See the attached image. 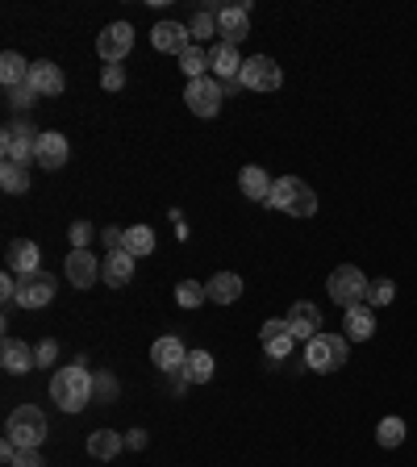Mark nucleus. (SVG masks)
<instances>
[{"instance_id":"obj_40","label":"nucleus","mask_w":417,"mask_h":467,"mask_svg":"<svg viewBox=\"0 0 417 467\" xmlns=\"http://www.w3.org/2000/svg\"><path fill=\"white\" fill-rule=\"evenodd\" d=\"M100 84H105V92H121V88H126V72H121V67H105Z\"/></svg>"},{"instance_id":"obj_39","label":"nucleus","mask_w":417,"mask_h":467,"mask_svg":"<svg viewBox=\"0 0 417 467\" xmlns=\"http://www.w3.org/2000/svg\"><path fill=\"white\" fill-rule=\"evenodd\" d=\"M34 355H38V368H55V359H59V342L55 338H42L34 347Z\"/></svg>"},{"instance_id":"obj_17","label":"nucleus","mask_w":417,"mask_h":467,"mask_svg":"<svg viewBox=\"0 0 417 467\" xmlns=\"http://www.w3.org/2000/svg\"><path fill=\"white\" fill-rule=\"evenodd\" d=\"M9 272L13 276H34V272H42V251H38V242H30V238H17V242H9Z\"/></svg>"},{"instance_id":"obj_22","label":"nucleus","mask_w":417,"mask_h":467,"mask_svg":"<svg viewBox=\"0 0 417 467\" xmlns=\"http://www.w3.org/2000/svg\"><path fill=\"white\" fill-rule=\"evenodd\" d=\"M209 67H213V80H222V84L239 80V72H242L239 47H226V42H217V47L209 50Z\"/></svg>"},{"instance_id":"obj_18","label":"nucleus","mask_w":417,"mask_h":467,"mask_svg":"<svg viewBox=\"0 0 417 467\" xmlns=\"http://www.w3.org/2000/svg\"><path fill=\"white\" fill-rule=\"evenodd\" d=\"M30 88H34L38 96H59L63 88H67V75H63L50 59H38L34 67H30Z\"/></svg>"},{"instance_id":"obj_5","label":"nucleus","mask_w":417,"mask_h":467,"mask_svg":"<svg viewBox=\"0 0 417 467\" xmlns=\"http://www.w3.org/2000/svg\"><path fill=\"white\" fill-rule=\"evenodd\" d=\"M346 363V338L343 334H317L305 342V368L309 372H338Z\"/></svg>"},{"instance_id":"obj_16","label":"nucleus","mask_w":417,"mask_h":467,"mask_svg":"<svg viewBox=\"0 0 417 467\" xmlns=\"http://www.w3.org/2000/svg\"><path fill=\"white\" fill-rule=\"evenodd\" d=\"M67 155H72V146H67V138H63L59 130H47V134H38V168H47V171H59L63 163H67Z\"/></svg>"},{"instance_id":"obj_1","label":"nucleus","mask_w":417,"mask_h":467,"mask_svg":"<svg viewBox=\"0 0 417 467\" xmlns=\"http://www.w3.org/2000/svg\"><path fill=\"white\" fill-rule=\"evenodd\" d=\"M50 401L63 409V413H80L88 401H92V376L83 363H72V368H59L55 380H50Z\"/></svg>"},{"instance_id":"obj_15","label":"nucleus","mask_w":417,"mask_h":467,"mask_svg":"<svg viewBox=\"0 0 417 467\" xmlns=\"http://www.w3.org/2000/svg\"><path fill=\"white\" fill-rule=\"evenodd\" d=\"M288 325H292L297 342H313V338L322 334V309L313 300H297L292 313H288Z\"/></svg>"},{"instance_id":"obj_37","label":"nucleus","mask_w":417,"mask_h":467,"mask_svg":"<svg viewBox=\"0 0 417 467\" xmlns=\"http://www.w3.org/2000/svg\"><path fill=\"white\" fill-rule=\"evenodd\" d=\"M92 401H117V380L113 376H92Z\"/></svg>"},{"instance_id":"obj_42","label":"nucleus","mask_w":417,"mask_h":467,"mask_svg":"<svg viewBox=\"0 0 417 467\" xmlns=\"http://www.w3.org/2000/svg\"><path fill=\"white\" fill-rule=\"evenodd\" d=\"M13 467H47V463H42V455H38V451H17Z\"/></svg>"},{"instance_id":"obj_36","label":"nucleus","mask_w":417,"mask_h":467,"mask_svg":"<svg viewBox=\"0 0 417 467\" xmlns=\"http://www.w3.org/2000/svg\"><path fill=\"white\" fill-rule=\"evenodd\" d=\"M67 238H72L75 251H88V246H92V238H96V229L88 226V221H72V229H67Z\"/></svg>"},{"instance_id":"obj_29","label":"nucleus","mask_w":417,"mask_h":467,"mask_svg":"<svg viewBox=\"0 0 417 467\" xmlns=\"http://www.w3.org/2000/svg\"><path fill=\"white\" fill-rule=\"evenodd\" d=\"M126 251H130L134 259H146V255L155 251V229L151 226H130L126 229Z\"/></svg>"},{"instance_id":"obj_20","label":"nucleus","mask_w":417,"mask_h":467,"mask_svg":"<svg viewBox=\"0 0 417 467\" xmlns=\"http://www.w3.org/2000/svg\"><path fill=\"white\" fill-rule=\"evenodd\" d=\"M0 363H4V372L22 376V372H34V368H38V355H34V347H25L22 338H4V347H0Z\"/></svg>"},{"instance_id":"obj_24","label":"nucleus","mask_w":417,"mask_h":467,"mask_svg":"<svg viewBox=\"0 0 417 467\" xmlns=\"http://www.w3.org/2000/svg\"><path fill=\"white\" fill-rule=\"evenodd\" d=\"M343 334L355 338V342H368V338L376 334V313H371L368 305H351L343 317Z\"/></svg>"},{"instance_id":"obj_3","label":"nucleus","mask_w":417,"mask_h":467,"mask_svg":"<svg viewBox=\"0 0 417 467\" xmlns=\"http://www.w3.org/2000/svg\"><path fill=\"white\" fill-rule=\"evenodd\" d=\"M4 438L17 443V451H38L42 438H47V413L38 405H22L9 413V426H4Z\"/></svg>"},{"instance_id":"obj_38","label":"nucleus","mask_w":417,"mask_h":467,"mask_svg":"<svg viewBox=\"0 0 417 467\" xmlns=\"http://www.w3.org/2000/svg\"><path fill=\"white\" fill-rule=\"evenodd\" d=\"M34 88H30V84H17V88H4V100H9V105L13 108H30V105H34Z\"/></svg>"},{"instance_id":"obj_21","label":"nucleus","mask_w":417,"mask_h":467,"mask_svg":"<svg viewBox=\"0 0 417 467\" xmlns=\"http://www.w3.org/2000/svg\"><path fill=\"white\" fill-rule=\"evenodd\" d=\"M63 267H67V280H72L75 288H92L96 280H100V264L92 259V251H72Z\"/></svg>"},{"instance_id":"obj_8","label":"nucleus","mask_w":417,"mask_h":467,"mask_svg":"<svg viewBox=\"0 0 417 467\" xmlns=\"http://www.w3.org/2000/svg\"><path fill=\"white\" fill-rule=\"evenodd\" d=\"M0 151L9 163H30L38 155V130H30L25 121H9L0 134Z\"/></svg>"},{"instance_id":"obj_23","label":"nucleus","mask_w":417,"mask_h":467,"mask_svg":"<svg viewBox=\"0 0 417 467\" xmlns=\"http://www.w3.org/2000/svg\"><path fill=\"white\" fill-rule=\"evenodd\" d=\"M272 176L259 168V163H250V168H242V176H239V188H242V196L247 201H259V204H267V196H272Z\"/></svg>"},{"instance_id":"obj_10","label":"nucleus","mask_w":417,"mask_h":467,"mask_svg":"<svg viewBox=\"0 0 417 467\" xmlns=\"http://www.w3.org/2000/svg\"><path fill=\"white\" fill-rule=\"evenodd\" d=\"M259 342H263V355H267V359H288L292 347H297V334H292L288 317H272V322H263Z\"/></svg>"},{"instance_id":"obj_28","label":"nucleus","mask_w":417,"mask_h":467,"mask_svg":"<svg viewBox=\"0 0 417 467\" xmlns=\"http://www.w3.org/2000/svg\"><path fill=\"white\" fill-rule=\"evenodd\" d=\"M184 380L188 384H209L213 380V355H209V350H192L188 363H184Z\"/></svg>"},{"instance_id":"obj_25","label":"nucleus","mask_w":417,"mask_h":467,"mask_svg":"<svg viewBox=\"0 0 417 467\" xmlns=\"http://www.w3.org/2000/svg\"><path fill=\"white\" fill-rule=\"evenodd\" d=\"M121 446H126V434H117V430H92L88 434V455L92 459H117Z\"/></svg>"},{"instance_id":"obj_32","label":"nucleus","mask_w":417,"mask_h":467,"mask_svg":"<svg viewBox=\"0 0 417 467\" xmlns=\"http://www.w3.org/2000/svg\"><path fill=\"white\" fill-rule=\"evenodd\" d=\"M179 72L188 75V80H201V75L209 72V55H204L201 47H188L184 55H179Z\"/></svg>"},{"instance_id":"obj_13","label":"nucleus","mask_w":417,"mask_h":467,"mask_svg":"<svg viewBox=\"0 0 417 467\" xmlns=\"http://www.w3.org/2000/svg\"><path fill=\"white\" fill-rule=\"evenodd\" d=\"M151 47H155L159 55H184V50L192 47L188 25H179V22H159L155 30H151Z\"/></svg>"},{"instance_id":"obj_4","label":"nucleus","mask_w":417,"mask_h":467,"mask_svg":"<svg viewBox=\"0 0 417 467\" xmlns=\"http://www.w3.org/2000/svg\"><path fill=\"white\" fill-rule=\"evenodd\" d=\"M368 288L371 280L359 272V267L343 264V267H334L330 280H326V292H330V300H338L343 309H351V305H363L368 300Z\"/></svg>"},{"instance_id":"obj_7","label":"nucleus","mask_w":417,"mask_h":467,"mask_svg":"<svg viewBox=\"0 0 417 467\" xmlns=\"http://www.w3.org/2000/svg\"><path fill=\"white\" fill-rule=\"evenodd\" d=\"M184 100H188V108L196 113V117H217V108H222V100H226V84H222V80H213V75L188 80V88H184Z\"/></svg>"},{"instance_id":"obj_12","label":"nucleus","mask_w":417,"mask_h":467,"mask_svg":"<svg viewBox=\"0 0 417 467\" xmlns=\"http://www.w3.org/2000/svg\"><path fill=\"white\" fill-rule=\"evenodd\" d=\"M55 300V280L47 272H34V276H17V305L25 309H42Z\"/></svg>"},{"instance_id":"obj_35","label":"nucleus","mask_w":417,"mask_h":467,"mask_svg":"<svg viewBox=\"0 0 417 467\" xmlns=\"http://www.w3.org/2000/svg\"><path fill=\"white\" fill-rule=\"evenodd\" d=\"M368 300H371V305H393V300H396V284H393V280H371Z\"/></svg>"},{"instance_id":"obj_31","label":"nucleus","mask_w":417,"mask_h":467,"mask_svg":"<svg viewBox=\"0 0 417 467\" xmlns=\"http://www.w3.org/2000/svg\"><path fill=\"white\" fill-rule=\"evenodd\" d=\"M376 443H380L384 451L401 446V443H405V421H401V418H384L380 426H376Z\"/></svg>"},{"instance_id":"obj_14","label":"nucleus","mask_w":417,"mask_h":467,"mask_svg":"<svg viewBox=\"0 0 417 467\" xmlns=\"http://www.w3.org/2000/svg\"><path fill=\"white\" fill-rule=\"evenodd\" d=\"M151 363H155L159 372H167V376L184 372V363H188V347H184L176 334H163L155 347H151Z\"/></svg>"},{"instance_id":"obj_34","label":"nucleus","mask_w":417,"mask_h":467,"mask_svg":"<svg viewBox=\"0 0 417 467\" xmlns=\"http://www.w3.org/2000/svg\"><path fill=\"white\" fill-rule=\"evenodd\" d=\"M188 34H192V38H213V34H217V13L201 9V13H196V17H192Z\"/></svg>"},{"instance_id":"obj_43","label":"nucleus","mask_w":417,"mask_h":467,"mask_svg":"<svg viewBox=\"0 0 417 467\" xmlns=\"http://www.w3.org/2000/svg\"><path fill=\"white\" fill-rule=\"evenodd\" d=\"M0 297L17 300V276H13V272H4V276H0Z\"/></svg>"},{"instance_id":"obj_33","label":"nucleus","mask_w":417,"mask_h":467,"mask_svg":"<svg viewBox=\"0 0 417 467\" xmlns=\"http://www.w3.org/2000/svg\"><path fill=\"white\" fill-rule=\"evenodd\" d=\"M176 300L184 305V309H196V305L209 300V288L196 284V280H179V284H176Z\"/></svg>"},{"instance_id":"obj_30","label":"nucleus","mask_w":417,"mask_h":467,"mask_svg":"<svg viewBox=\"0 0 417 467\" xmlns=\"http://www.w3.org/2000/svg\"><path fill=\"white\" fill-rule=\"evenodd\" d=\"M0 188L30 192V171H25V163H9V159H4V168H0Z\"/></svg>"},{"instance_id":"obj_19","label":"nucleus","mask_w":417,"mask_h":467,"mask_svg":"<svg viewBox=\"0 0 417 467\" xmlns=\"http://www.w3.org/2000/svg\"><path fill=\"white\" fill-rule=\"evenodd\" d=\"M134 264H138V259H134L130 251H109L105 264H100V280H105L109 288H126L134 280Z\"/></svg>"},{"instance_id":"obj_6","label":"nucleus","mask_w":417,"mask_h":467,"mask_svg":"<svg viewBox=\"0 0 417 467\" xmlns=\"http://www.w3.org/2000/svg\"><path fill=\"white\" fill-rule=\"evenodd\" d=\"M239 80H242V88H250V92H275V88L284 84L280 63H275L272 55H250V59H242Z\"/></svg>"},{"instance_id":"obj_41","label":"nucleus","mask_w":417,"mask_h":467,"mask_svg":"<svg viewBox=\"0 0 417 467\" xmlns=\"http://www.w3.org/2000/svg\"><path fill=\"white\" fill-rule=\"evenodd\" d=\"M100 242H105L109 251H126V229H117V226L100 229Z\"/></svg>"},{"instance_id":"obj_2","label":"nucleus","mask_w":417,"mask_h":467,"mask_svg":"<svg viewBox=\"0 0 417 467\" xmlns=\"http://www.w3.org/2000/svg\"><path fill=\"white\" fill-rule=\"evenodd\" d=\"M267 209H280V213H288V217H313L317 213V192L305 180H297V176H280V180L272 184Z\"/></svg>"},{"instance_id":"obj_44","label":"nucleus","mask_w":417,"mask_h":467,"mask_svg":"<svg viewBox=\"0 0 417 467\" xmlns=\"http://www.w3.org/2000/svg\"><path fill=\"white\" fill-rule=\"evenodd\" d=\"M126 446H130V451H143V446H146V430H130V434H126Z\"/></svg>"},{"instance_id":"obj_11","label":"nucleus","mask_w":417,"mask_h":467,"mask_svg":"<svg viewBox=\"0 0 417 467\" xmlns=\"http://www.w3.org/2000/svg\"><path fill=\"white\" fill-rule=\"evenodd\" d=\"M217 38L226 47H239L242 38H250V4H226V9H217Z\"/></svg>"},{"instance_id":"obj_27","label":"nucleus","mask_w":417,"mask_h":467,"mask_svg":"<svg viewBox=\"0 0 417 467\" xmlns=\"http://www.w3.org/2000/svg\"><path fill=\"white\" fill-rule=\"evenodd\" d=\"M30 67H34V63H25L17 50H4V55H0V80H4V88L30 84Z\"/></svg>"},{"instance_id":"obj_26","label":"nucleus","mask_w":417,"mask_h":467,"mask_svg":"<svg viewBox=\"0 0 417 467\" xmlns=\"http://www.w3.org/2000/svg\"><path fill=\"white\" fill-rule=\"evenodd\" d=\"M204 288H209V300H217V305H234V300L242 297V276H234V272H217Z\"/></svg>"},{"instance_id":"obj_9","label":"nucleus","mask_w":417,"mask_h":467,"mask_svg":"<svg viewBox=\"0 0 417 467\" xmlns=\"http://www.w3.org/2000/svg\"><path fill=\"white\" fill-rule=\"evenodd\" d=\"M134 50V30H130V22H113V25H105L100 30V38H96V55L109 63V67H117L126 55Z\"/></svg>"}]
</instances>
